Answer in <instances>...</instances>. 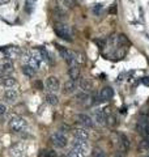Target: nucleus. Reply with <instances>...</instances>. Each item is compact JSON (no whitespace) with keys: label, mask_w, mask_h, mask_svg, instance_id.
Masks as SVG:
<instances>
[{"label":"nucleus","mask_w":149,"mask_h":157,"mask_svg":"<svg viewBox=\"0 0 149 157\" xmlns=\"http://www.w3.org/2000/svg\"><path fill=\"white\" fill-rule=\"evenodd\" d=\"M4 98H6V101L8 102H16L17 98H18V92L16 89H11V88H8V89L4 92Z\"/></svg>","instance_id":"nucleus-19"},{"label":"nucleus","mask_w":149,"mask_h":157,"mask_svg":"<svg viewBox=\"0 0 149 157\" xmlns=\"http://www.w3.org/2000/svg\"><path fill=\"white\" fill-rule=\"evenodd\" d=\"M46 102H47V104H50V105H52V106L58 105L59 100H58L56 93H48V94L46 96Z\"/></svg>","instance_id":"nucleus-24"},{"label":"nucleus","mask_w":149,"mask_h":157,"mask_svg":"<svg viewBox=\"0 0 149 157\" xmlns=\"http://www.w3.org/2000/svg\"><path fill=\"white\" fill-rule=\"evenodd\" d=\"M72 134L74 136V139H82V140H88L89 139V131L85 127H74L72 130Z\"/></svg>","instance_id":"nucleus-14"},{"label":"nucleus","mask_w":149,"mask_h":157,"mask_svg":"<svg viewBox=\"0 0 149 157\" xmlns=\"http://www.w3.org/2000/svg\"><path fill=\"white\" fill-rule=\"evenodd\" d=\"M60 2H62V6L64 8L71 9V8L76 7V0H60Z\"/></svg>","instance_id":"nucleus-25"},{"label":"nucleus","mask_w":149,"mask_h":157,"mask_svg":"<svg viewBox=\"0 0 149 157\" xmlns=\"http://www.w3.org/2000/svg\"><path fill=\"white\" fill-rule=\"evenodd\" d=\"M76 121L82 127H85V128H93L94 124H96V122H94L93 118L88 114H84V113H80V114L76 115Z\"/></svg>","instance_id":"nucleus-10"},{"label":"nucleus","mask_w":149,"mask_h":157,"mask_svg":"<svg viewBox=\"0 0 149 157\" xmlns=\"http://www.w3.org/2000/svg\"><path fill=\"white\" fill-rule=\"evenodd\" d=\"M111 140H113L114 145H115L117 148L119 149L120 153H126V152L130 151L131 143H130V139L127 137L126 134H120V132H113Z\"/></svg>","instance_id":"nucleus-2"},{"label":"nucleus","mask_w":149,"mask_h":157,"mask_svg":"<svg viewBox=\"0 0 149 157\" xmlns=\"http://www.w3.org/2000/svg\"><path fill=\"white\" fill-rule=\"evenodd\" d=\"M50 139H51L52 145L56 147V148H64L68 143L67 136L60 131H56V132H54V134H51V137H50Z\"/></svg>","instance_id":"nucleus-7"},{"label":"nucleus","mask_w":149,"mask_h":157,"mask_svg":"<svg viewBox=\"0 0 149 157\" xmlns=\"http://www.w3.org/2000/svg\"><path fill=\"white\" fill-rule=\"evenodd\" d=\"M114 97V90H113V88L110 86H105V88H102L101 92H99V100L101 101H110L111 98Z\"/></svg>","instance_id":"nucleus-16"},{"label":"nucleus","mask_w":149,"mask_h":157,"mask_svg":"<svg viewBox=\"0 0 149 157\" xmlns=\"http://www.w3.org/2000/svg\"><path fill=\"white\" fill-rule=\"evenodd\" d=\"M136 131L139 135L145 137L149 135V117L148 115H141L136 122Z\"/></svg>","instance_id":"nucleus-6"},{"label":"nucleus","mask_w":149,"mask_h":157,"mask_svg":"<svg viewBox=\"0 0 149 157\" xmlns=\"http://www.w3.org/2000/svg\"><path fill=\"white\" fill-rule=\"evenodd\" d=\"M7 113V107L4 106L3 104H0V115H3V114H6Z\"/></svg>","instance_id":"nucleus-28"},{"label":"nucleus","mask_w":149,"mask_h":157,"mask_svg":"<svg viewBox=\"0 0 149 157\" xmlns=\"http://www.w3.org/2000/svg\"><path fill=\"white\" fill-rule=\"evenodd\" d=\"M77 89V81L74 80H67L66 82H64V86H63V92L66 93V94H72V93H74Z\"/></svg>","instance_id":"nucleus-18"},{"label":"nucleus","mask_w":149,"mask_h":157,"mask_svg":"<svg viewBox=\"0 0 149 157\" xmlns=\"http://www.w3.org/2000/svg\"><path fill=\"white\" fill-rule=\"evenodd\" d=\"M54 30H55L56 36L59 38L64 39V41H68L71 42L73 39V33H72V28L67 25V24L64 22H56L55 26H54Z\"/></svg>","instance_id":"nucleus-3"},{"label":"nucleus","mask_w":149,"mask_h":157,"mask_svg":"<svg viewBox=\"0 0 149 157\" xmlns=\"http://www.w3.org/2000/svg\"><path fill=\"white\" fill-rule=\"evenodd\" d=\"M93 119L99 126H106L107 124V111L102 109H97L93 111Z\"/></svg>","instance_id":"nucleus-11"},{"label":"nucleus","mask_w":149,"mask_h":157,"mask_svg":"<svg viewBox=\"0 0 149 157\" xmlns=\"http://www.w3.org/2000/svg\"><path fill=\"white\" fill-rule=\"evenodd\" d=\"M68 76L71 80L77 81L80 78V68H78V64L76 66H69L68 68Z\"/></svg>","instance_id":"nucleus-20"},{"label":"nucleus","mask_w":149,"mask_h":157,"mask_svg":"<svg viewBox=\"0 0 149 157\" xmlns=\"http://www.w3.org/2000/svg\"><path fill=\"white\" fill-rule=\"evenodd\" d=\"M2 82H3V77L0 76V84H2Z\"/></svg>","instance_id":"nucleus-30"},{"label":"nucleus","mask_w":149,"mask_h":157,"mask_svg":"<svg viewBox=\"0 0 149 157\" xmlns=\"http://www.w3.org/2000/svg\"><path fill=\"white\" fill-rule=\"evenodd\" d=\"M2 84L6 86V88H13L14 85L17 84V81H16V78H14L13 76L7 75V76L3 77V82H2Z\"/></svg>","instance_id":"nucleus-21"},{"label":"nucleus","mask_w":149,"mask_h":157,"mask_svg":"<svg viewBox=\"0 0 149 157\" xmlns=\"http://www.w3.org/2000/svg\"><path fill=\"white\" fill-rule=\"evenodd\" d=\"M4 55H6V58L8 60H13V59L20 58L21 50H20V47H17V46H9L4 50Z\"/></svg>","instance_id":"nucleus-13"},{"label":"nucleus","mask_w":149,"mask_h":157,"mask_svg":"<svg viewBox=\"0 0 149 157\" xmlns=\"http://www.w3.org/2000/svg\"><path fill=\"white\" fill-rule=\"evenodd\" d=\"M74 100L78 105H82V106H90L93 104L92 101V97H90V93H85V92H80L77 93Z\"/></svg>","instance_id":"nucleus-12"},{"label":"nucleus","mask_w":149,"mask_h":157,"mask_svg":"<svg viewBox=\"0 0 149 157\" xmlns=\"http://www.w3.org/2000/svg\"><path fill=\"white\" fill-rule=\"evenodd\" d=\"M148 157H149V156H148Z\"/></svg>","instance_id":"nucleus-31"},{"label":"nucleus","mask_w":149,"mask_h":157,"mask_svg":"<svg viewBox=\"0 0 149 157\" xmlns=\"http://www.w3.org/2000/svg\"><path fill=\"white\" fill-rule=\"evenodd\" d=\"M58 50H59V52H60L62 58L67 62L68 67L69 66H76V64H78V55H77L76 52H73V51L69 50V48H66V47H63V46H58Z\"/></svg>","instance_id":"nucleus-5"},{"label":"nucleus","mask_w":149,"mask_h":157,"mask_svg":"<svg viewBox=\"0 0 149 157\" xmlns=\"http://www.w3.org/2000/svg\"><path fill=\"white\" fill-rule=\"evenodd\" d=\"M9 130L12 132H24L25 130L28 128V122L25 121V118L20 117V115H13L11 118V121H9Z\"/></svg>","instance_id":"nucleus-4"},{"label":"nucleus","mask_w":149,"mask_h":157,"mask_svg":"<svg viewBox=\"0 0 149 157\" xmlns=\"http://www.w3.org/2000/svg\"><path fill=\"white\" fill-rule=\"evenodd\" d=\"M89 153V143L82 139H74L68 157H86Z\"/></svg>","instance_id":"nucleus-1"},{"label":"nucleus","mask_w":149,"mask_h":157,"mask_svg":"<svg viewBox=\"0 0 149 157\" xmlns=\"http://www.w3.org/2000/svg\"><path fill=\"white\" fill-rule=\"evenodd\" d=\"M36 70H34V68H32L30 66H28V64H24L22 66V73H24V75L25 76H28V77H34V76H36Z\"/></svg>","instance_id":"nucleus-23"},{"label":"nucleus","mask_w":149,"mask_h":157,"mask_svg":"<svg viewBox=\"0 0 149 157\" xmlns=\"http://www.w3.org/2000/svg\"><path fill=\"white\" fill-rule=\"evenodd\" d=\"M22 60H24V64H28V66H30L32 68H34V70H38L39 67H41V63H39L36 56L33 55V52L32 50H28V51H25L24 54V58H22Z\"/></svg>","instance_id":"nucleus-9"},{"label":"nucleus","mask_w":149,"mask_h":157,"mask_svg":"<svg viewBox=\"0 0 149 157\" xmlns=\"http://www.w3.org/2000/svg\"><path fill=\"white\" fill-rule=\"evenodd\" d=\"M92 12L96 14V16H101L102 12H103V6L102 4H96V6L92 8Z\"/></svg>","instance_id":"nucleus-26"},{"label":"nucleus","mask_w":149,"mask_h":157,"mask_svg":"<svg viewBox=\"0 0 149 157\" xmlns=\"http://www.w3.org/2000/svg\"><path fill=\"white\" fill-rule=\"evenodd\" d=\"M92 157H106V155H105V152H103V149L94 148L92 152Z\"/></svg>","instance_id":"nucleus-27"},{"label":"nucleus","mask_w":149,"mask_h":157,"mask_svg":"<svg viewBox=\"0 0 149 157\" xmlns=\"http://www.w3.org/2000/svg\"><path fill=\"white\" fill-rule=\"evenodd\" d=\"M0 72H2L4 76L11 75V73L13 72V63H12V60L6 59V60H3L2 63H0Z\"/></svg>","instance_id":"nucleus-15"},{"label":"nucleus","mask_w":149,"mask_h":157,"mask_svg":"<svg viewBox=\"0 0 149 157\" xmlns=\"http://www.w3.org/2000/svg\"><path fill=\"white\" fill-rule=\"evenodd\" d=\"M78 88L81 89V92H85V93H90L92 89H93V84L90 80H88V78H78Z\"/></svg>","instance_id":"nucleus-17"},{"label":"nucleus","mask_w":149,"mask_h":157,"mask_svg":"<svg viewBox=\"0 0 149 157\" xmlns=\"http://www.w3.org/2000/svg\"><path fill=\"white\" fill-rule=\"evenodd\" d=\"M9 155L11 157H22L24 156V149L21 145H14L13 148L9 151Z\"/></svg>","instance_id":"nucleus-22"},{"label":"nucleus","mask_w":149,"mask_h":157,"mask_svg":"<svg viewBox=\"0 0 149 157\" xmlns=\"http://www.w3.org/2000/svg\"><path fill=\"white\" fill-rule=\"evenodd\" d=\"M143 84H145V85L149 86V77H144L143 78Z\"/></svg>","instance_id":"nucleus-29"},{"label":"nucleus","mask_w":149,"mask_h":157,"mask_svg":"<svg viewBox=\"0 0 149 157\" xmlns=\"http://www.w3.org/2000/svg\"><path fill=\"white\" fill-rule=\"evenodd\" d=\"M44 88L48 90V93H58L60 89V82L56 76H48L44 80Z\"/></svg>","instance_id":"nucleus-8"}]
</instances>
